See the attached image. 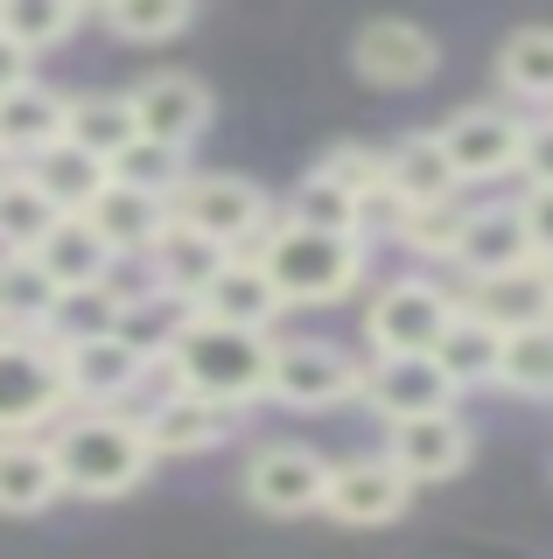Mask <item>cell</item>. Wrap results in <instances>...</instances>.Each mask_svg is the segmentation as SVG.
Wrapping results in <instances>:
<instances>
[{"instance_id":"1","label":"cell","mask_w":553,"mask_h":559,"mask_svg":"<svg viewBox=\"0 0 553 559\" xmlns=\"http://www.w3.org/2000/svg\"><path fill=\"white\" fill-rule=\"evenodd\" d=\"M43 441H49V462H57L63 497H127V489H141L148 468H154L148 427L127 419L119 406L63 413Z\"/></svg>"},{"instance_id":"2","label":"cell","mask_w":553,"mask_h":559,"mask_svg":"<svg viewBox=\"0 0 553 559\" xmlns=\"http://www.w3.org/2000/svg\"><path fill=\"white\" fill-rule=\"evenodd\" d=\"M176 392L217 399V406H252L267 399V364H273V336L267 329H238V322H211V314H189L176 329V343L162 349Z\"/></svg>"},{"instance_id":"3","label":"cell","mask_w":553,"mask_h":559,"mask_svg":"<svg viewBox=\"0 0 553 559\" xmlns=\"http://www.w3.org/2000/svg\"><path fill=\"white\" fill-rule=\"evenodd\" d=\"M252 259L287 308H322L365 280V231H322V224L273 217Z\"/></svg>"},{"instance_id":"4","label":"cell","mask_w":553,"mask_h":559,"mask_svg":"<svg viewBox=\"0 0 553 559\" xmlns=\"http://www.w3.org/2000/svg\"><path fill=\"white\" fill-rule=\"evenodd\" d=\"M71 413L63 349L43 329H0V433H43Z\"/></svg>"},{"instance_id":"5","label":"cell","mask_w":553,"mask_h":559,"mask_svg":"<svg viewBox=\"0 0 553 559\" xmlns=\"http://www.w3.org/2000/svg\"><path fill=\"white\" fill-rule=\"evenodd\" d=\"M168 217L197 224V231L217 238L224 252H246V245L267 238L273 203H267L259 182H246V175H189L176 197H168Z\"/></svg>"},{"instance_id":"6","label":"cell","mask_w":553,"mask_h":559,"mask_svg":"<svg viewBox=\"0 0 553 559\" xmlns=\"http://www.w3.org/2000/svg\"><path fill=\"white\" fill-rule=\"evenodd\" d=\"M462 384L435 364V349H372V364H357V399L378 419H413L456 406Z\"/></svg>"},{"instance_id":"7","label":"cell","mask_w":553,"mask_h":559,"mask_svg":"<svg viewBox=\"0 0 553 559\" xmlns=\"http://www.w3.org/2000/svg\"><path fill=\"white\" fill-rule=\"evenodd\" d=\"M322 483H330V462H322L308 441H267V448H252L246 476H238L246 503H252V511H267V518H308V511H322Z\"/></svg>"},{"instance_id":"8","label":"cell","mask_w":553,"mask_h":559,"mask_svg":"<svg viewBox=\"0 0 553 559\" xmlns=\"http://www.w3.org/2000/svg\"><path fill=\"white\" fill-rule=\"evenodd\" d=\"M435 140H442L448 168H456V182H505V175H518L526 119L505 112V105H462Z\"/></svg>"},{"instance_id":"9","label":"cell","mask_w":553,"mask_h":559,"mask_svg":"<svg viewBox=\"0 0 553 559\" xmlns=\"http://www.w3.org/2000/svg\"><path fill=\"white\" fill-rule=\"evenodd\" d=\"M470 448L476 433L456 419V406L442 413H413V419H386V462L421 489V483H448L470 468Z\"/></svg>"},{"instance_id":"10","label":"cell","mask_w":553,"mask_h":559,"mask_svg":"<svg viewBox=\"0 0 553 559\" xmlns=\"http://www.w3.org/2000/svg\"><path fill=\"white\" fill-rule=\"evenodd\" d=\"M267 399H281V406H295V413L343 406V399H357V364L330 343H273Z\"/></svg>"},{"instance_id":"11","label":"cell","mask_w":553,"mask_h":559,"mask_svg":"<svg viewBox=\"0 0 553 559\" xmlns=\"http://www.w3.org/2000/svg\"><path fill=\"white\" fill-rule=\"evenodd\" d=\"M127 112H133V133L141 140H162V147H197L203 127H211V92H203V78H189V70H154L127 92Z\"/></svg>"},{"instance_id":"12","label":"cell","mask_w":553,"mask_h":559,"mask_svg":"<svg viewBox=\"0 0 553 559\" xmlns=\"http://www.w3.org/2000/svg\"><path fill=\"white\" fill-rule=\"evenodd\" d=\"M456 294L435 287V280H392L386 294L365 308V336L372 349H435L442 329L456 322Z\"/></svg>"},{"instance_id":"13","label":"cell","mask_w":553,"mask_h":559,"mask_svg":"<svg viewBox=\"0 0 553 559\" xmlns=\"http://www.w3.org/2000/svg\"><path fill=\"white\" fill-rule=\"evenodd\" d=\"M357 57V78L365 84H386V92H413V84L435 78L442 63V43L427 35L421 22H400V14H386V22H365L351 43Z\"/></svg>"},{"instance_id":"14","label":"cell","mask_w":553,"mask_h":559,"mask_svg":"<svg viewBox=\"0 0 553 559\" xmlns=\"http://www.w3.org/2000/svg\"><path fill=\"white\" fill-rule=\"evenodd\" d=\"M413 503V483L400 468L386 462V454H365V462H337L330 483H322V511L337 524H351V532H372V524H392Z\"/></svg>"},{"instance_id":"15","label":"cell","mask_w":553,"mask_h":559,"mask_svg":"<svg viewBox=\"0 0 553 559\" xmlns=\"http://www.w3.org/2000/svg\"><path fill=\"white\" fill-rule=\"evenodd\" d=\"M63 349V384H71V406H119L127 392H141V378L154 364L133 349L127 336H84V343H57Z\"/></svg>"},{"instance_id":"16","label":"cell","mask_w":553,"mask_h":559,"mask_svg":"<svg viewBox=\"0 0 553 559\" xmlns=\"http://www.w3.org/2000/svg\"><path fill=\"white\" fill-rule=\"evenodd\" d=\"M462 308H470L476 322H491L497 336H511V329H532V322H553L546 266H540V259H526V266H505V273H476L470 294H462Z\"/></svg>"},{"instance_id":"17","label":"cell","mask_w":553,"mask_h":559,"mask_svg":"<svg viewBox=\"0 0 553 559\" xmlns=\"http://www.w3.org/2000/svg\"><path fill=\"white\" fill-rule=\"evenodd\" d=\"M141 259H148V287H162V294H176V301L197 308V294L217 280V266H224L232 252H224L217 238H203L197 224L168 217V224H162V238H154Z\"/></svg>"},{"instance_id":"18","label":"cell","mask_w":553,"mask_h":559,"mask_svg":"<svg viewBox=\"0 0 553 559\" xmlns=\"http://www.w3.org/2000/svg\"><path fill=\"white\" fill-rule=\"evenodd\" d=\"M141 427H148V448L154 454H203V448L232 441L238 406H217V399H197V392H168Z\"/></svg>"},{"instance_id":"19","label":"cell","mask_w":553,"mask_h":559,"mask_svg":"<svg viewBox=\"0 0 553 559\" xmlns=\"http://www.w3.org/2000/svg\"><path fill=\"white\" fill-rule=\"evenodd\" d=\"M36 266L57 280V294L63 287H92V280H113V245L98 238V224L84 217V210H63L57 224L43 231V245H36Z\"/></svg>"},{"instance_id":"20","label":"cell","mask_w":553,"mask_h":559,"mask_svg":"<svg viewBox=\"0 0 553 559\" xmlns=\"http://www.w3.org/2000/svg\"><path fill=\"white\" fill-rule=\"evenodd\" d=\"M281 294H273V280L259 273V259L246 252H232L217 266V280L197 294V314H211V322H238V329H273L281 322Z\"/></svg>"},{"instance_id":"21","label":"cell","mask_w":553,"mask_h":559,"mask_svg":"<svg viewBox=\"0 0 553 559\" xmlns=\"http://www.w3.org/2000/svg\"><path fill=\"white\" fill-rule=\"evenodd\" d=\"M63 497L43 433H0V518H36Z\"/></svg>"},{"instance_id":"22","label":"cell","mask_w":553,"mask_h":559,"mask_svg":"<svg viewBox=\"0 0 553 559\" xmlns=\"http://www.w3.org/2000/svg\"><path fill=\"white\" fill-rule=\"evenodd\" d=\"M84 217L98 224V238L113 245V259H133V252H148V245L162 238L168 197H148V189H127V182H113V175H106V189L84 203Z\"/></svg>"},{"instance_id":"23","label":"cell","mask_w":553,"mask_h":559,"mask_svg":"<svg viewBox=\"0 0 553 559\" xmlns=\"http://www.w3.org/2000/svg\"><path fill=\"white\" fill-rule=\"evenodd\" d=\"M435 197H462L456 168H448L442 140L435 133H407L386 147V203L407 210V203H435Z\"/></svg>"},{"instance_id":"24","label":"cell","mask_w":553,"mask_h":559,"mask_svg":"<svg viewBox=\"0 0 553 559\" xmlns=\"http://www.w3.org/2000/svg\"><path fill=\"white\" fill-rule=\"evenodd\" d=\"M49 140H63V92H49L36 78L14 84V92L0 98V154H8V162H28Z\"/></svg>"},{"instance_id":"25","label":"cell","mask_w":553,"mask_h":559,"mask_svg":"<svg viewBox=\"0 0 553 559\" xmlns=\"http://www.w3.org/2000/svg\"><path fill=\"white\" fill-rule=\"evenodd\" d=\"M456 259L462 273H505V266H526L532 259V238H526V224H518V210H470V224H462V238H456Z\"/></svg>"},{"instance_id":"26","label":"cell","mask_w":553,"mask_h":559,"mask_svg":"<svg viewBox=\"0 0 553 559\" xmlns=\"http://www.w3.org/2000/svg\"><path fill=\"white\" fill-rule=\"evenodd\" d=\"M22 175H28V182H36L57 210H84L98 189H106V162H92L84 147H71V140H49L43 154H28Z\"/></svg>"},{"instance_id":"27","label":"cell","mask_w":553,"mask_h":559,"mask_svg":"<svg viewBox=\"0 0 553 559\" xmlns=\"http://www.w3.org/2000/svg\"><path fill=\"white\" fill-rule=\"evenodd\" d=\"M63 140L84 147L92 162H113V154L133 140L127 92H78V98H63Z\"/></svg>"},{"instance_id":"28","label":"cell","mask_w":553,"mask_h":559,"mask_svg":"<svg viewBox=\"0 0 553 559\" xmlns=\"http://www.w3.org/2000/svg\"><path fill=\"white\" fill-rule=\"evenodd\" d=\"M119 308H127V287H119V280H92V287H63V294H57V308H49V329H43V336H57V343L113 336V329H119Z\"/></svg>"},{"instance_id":"29","label":"cell","mask_w":553,"mask_h":559,"mask_svg":"<svg viewBox=\"0 0 553 559\" xmlns=\"http://www.w3.org/2000/svg\"><path fill=\"white\" fill-rule=\"evenodd\" d=\"M57 280L36 266V252H0V329H49Z\"/></svg>"},{"instance_id":"30","label":"cell","mask_w":553,"mask_h":559,"mask_svg":"<svg viewBox=\"0 0 553 559\" xmlns=\"http://www.w3.org/2000/svg\"><path fill=\"white\" fill-rule=\"evenodd\" d=\"M497 329L491 322H476L470 308H456V322L442 329V343H435V364L448 378L462 384V392H470V384H497Z\"/></svg>"},{"instance_id":"31","label":"cell","mask_w":553,"mask_h":559,"mask_svg":"<svg viewBox=\"0 0 553 559\" xmlns=\"http://www.w3.org/2000/svg\"><path fill=\"white\" fill-rule=\"evenodd\" d=\"M497 384L518 399H553V322L511 329L497 343Z\"/></svg>"},{"instance_id":"32","label":"cell","mask_w":553,"mask_h":559,"mask_svg":"<svg viewBox=\"0 0 553 559\" xmlns=\"http://www.w3.org/2000/svg\"><path fill=\"white\" fill-rule=\"evenodd\" d=\"M497 84L526 105H553V28H518L497 49Z\"/></svg>"},{"instance_id":"33","label":"cell","mask_w":553,"mask_h":559,"mask_svg":"<svg viewBox=\"0 0 553 559\" xmlns=\"http://www.w3.org/2000/svg\"><path fill=\"white\" fill-rule=\"evenodd\" d=\"M113 182H127V189H148V197H176V189L189 182V162H183V147H162V140H141L133 133L127 147L106 162Z\"/></svg>"},{"instance_id":"34","label":"cell","mask_w":553,"mask_h":559,"mask_svg":"<svg viewBox=\"0 0 553 559\" xmlns=\"http://www.w3.org/2000/svg\"><path fill=\"white\" fill-rule=\"evenodd\" d=\"M462 224H470V203H462V197H435V203L392 210V231H400V245H413V252H427V259H448V252H456Z\"/></svg>"},{"instance_id":"35","label":"cell","mask_w":553,"mask_h":559,"mask_svg":"<svg viewBox=\"0 0 553 559\" xmlns=\"http://www.w3.org/2000/svg\"><path fill=\"white\" fill-rule=\"evenodd\" d=\"M78 14H84V0H0V35L36 57V49L63 43L78 28Z\"/></svg>"},{"instance_id":"36","label":"cell","mask_w":553,"mask_h":559,"mask_svg":"<svg viewBox=\"0 0 553 559\" xmlns=\"http://www.w3.org/2000/svg\"><path fill=\"white\" fill-rule=\"evenodd\" d=\"M281 217H295V224H322V231H365V203H357L351 189H337L322 168H308L302 182H295V197H287Z\"/></svg>"},{"instance_id":"37","label":"cell","mask_w":553,"mask_h":559,"mask_svg":"<svg viewBox=\"0 0 553 559\" xmlns=\"http://www.w3.org/2000/svg\"><path fill=\"white\" fill-rule=\"evenodd\" d=\"M57 217H63V210L49 203L43 189L28 182V175H14V182L0 189V252H36L43 231H49Z\"/></svg>"},{"instance_id":"38","label":"cell","mask_w":553,"mask_h":559,"mask_svg":"<svg viewBox=\"0 0 553 559\" xmlns=\"http://www.w3.org/2000/svg\"><path fill=\"white\" fill-rule=\"evenodd\" d=\"M189 8L197 0H106V28L119 35V43H168V35L189 28Z\"/></svg>"},{"instance_id":"39","label":"cell","mask_w":553,"mask_h":559,"mask_svg":"<svg viewBox=\"0 0 553 559\" xmlns=\"http://www.w3.org/2000/svg\"><path fill=\"white\" fill-rule=\"evenodd\" d=\"M316 168L330 175L337 189H351V197L365 203V217H372L378 203H386V154H378V147H357V140H337V147L322 154Z\"/></svg>"},{"instance_id":"40","label":"cell","mask_w":553,"mask_h":559,"mask_svg":"<svg viewBox=\"0 0 553 559\" xmlns=\"http://www.w3.org/2000/svg\"><path fill=\"white\" fill-rule=\"evenodd\" d=\"M511 210H518V224H526V238H532V259H546L553 252V182H526V197Z\"/></svg>"},{"instance_id":"41","label":"cell","mask_w":553,"mask_h":559,"mask_svg":"<svg viewBox=\"0 0 553 559\" xmlns=\"http://www.w3.org/2000/svg\"><path fill=\"white\" fill-rule=\"evenodd\" d=\"M518 175H526V182H553V119H526V140H518Z\"/></svg>"},{"instance_id":"42","label":"cell","mask_w":553,"mask_h":559,"mask_svg":"<svg viewBox=\"0 0 553 559\" xmlns=\"http://www.w3.org/2000/svg\"><path fill=\"white\" fill-rule=\"evenodd\" d=\"M36 78V57H28L22 43H8V35H0V98L14 92V84H28Z\"/></svg>"},{"instance_id":"43","label":"cell","mask_w":553,"mask_h":559,"mask_svg":"<svg viewBox=\"0 0 553 559\" xmlns=\"http://www.w3.org/2000/svg\"><path fill=\"white\" fill-rule=\"evenodd\" d=\"M14 175H22V162H8V154H0V189H8Z\"/></svg>"},{"instance_id":"44","label":"cell","mask_w":553,"mask_h":559,"mask_svg":"<svg viewBox=\"0 0 553 559\" xmlns=\"http://www.w3.org/2000/svg\"><path fill=\"white\" fill-rule=\"evenodd\" d=\"M540 266H546V287H553V252H546V259H540Z\"/></svg>"},{"instance_id":"45","label":"cell","mask_w":553,"mask_h":559,"mask_svg":"<svg viewBox=\"0 0 553 559\" xmlns=\"http://www.w3.org/2000/svg\"><path fill=\"white\" fill-rule=\"evenodd\" d=\"M84 8H106V0H84Z\"/></svg>"}]
</instances>
